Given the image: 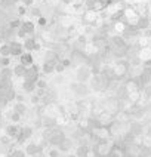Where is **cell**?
I'll list each match as a JSON object with an SVG mask.
<instances>
[{
	"instance_id": "1f68e13d",
	"label": "cell",
	"mask_w": 151,
	"mask_h": 157,
	"mask_svg": "<svg viewBox=\"0 0 151 157\" xmlns=\"http://www.w3.org/2000/svg\"><path fill=\"white\" fill-rule=\"evenodd\" d=\"M24 13H27V8L24 5H21V6L18 8V15H24Z\"/></svg>"
},
{
	"instance_id": "f546056e",
	"label": "cell",
	"mask_w": 151,
	"mask_h": 157,
	"mask_svg": "<svg viewBox=\"0 0 151 157\" xmlns=\"http://www.w3.org/2000/svg\"><path fill=\"white\" fill-rule=\"evenodd\" d=\"M37 24H39L40 27H46L47 24H49V21H47V18L39 17V18H37Z\"/></svg>"
},
{
	"instance_id": "4fadbf2b",
	"label": "cell",
	"mask_w": 151,
	"mask_h": 157,
	"mask_svg": "<svg viewBox=\"0 0 151 157\" xmlns=\"http://www.w3.org/2000/svg\"><path fill=\"white\" fill-rule=\"evenodd\" d=\"M12 71H13V77L24 78V76H25V73H27V67L18 62L17 65H13V67H12Z\"/></svg>"
},
{
	"instance_id": "5b68a950",
	"label": "cell",
	"mask_w": 151,
	"mask_h": 157,
	"mask_svg": "<svg viewBox=\"0 0 151 157\" xmlns=\"http://www.w3.org/2000/svg\"><path fill=\"white\" fill-rule=\"evenodd\" d=\"M8 43H9V48H10V58H13V56L19 58L22 53L25 52V51H24V44L21 43V42H18V40H10Z\"/></svg>"
},
{
	"instance_id": "2e32d148",
	"label": "cell",
	"mask_w": 151,
	"mask_h": 157,
	"mask_svg": "<svg viewBox=\"0 0 151 157\" xmlns=\"http://www.w3.org/2000/svg\"><path fill=\"white\" fill-rule=\"evenodd\" d=\"M58 61H59L58 59V55H56V52L53 51L52 48L44 52V62H53V64H56Z\"/></svg>"
},
{
	"instance_id": "836d02e7",
	"label": "cell",
	"mask_w": 151,
	"mask_h": 157,
	"mask_svg": "<svg viewBox=\"0 0 151 157\" xmlns=\"http://www.w3.org/2000/svg\"><path fill=\"white\" fill-rule=\"evenodd\" d=\"M15 102H24V95H21V94H17Z\"/></svg>"
},
{
	"instance_id": "cb8c5ba5",
	"label": "cell",
	"mask_w": 151,
	"mask_h": 157,
	"mask_svg": "<svg viewBox=\"0 0 151 157\" xmlns=\"http://www.w3.org/2000/svg\"><path fill=\"white\" fill-rule=\"evenodd\" d=\"M0 56H10V48L9 43H0Z\"/></svg>"
},
{
	"instance_id": "ac0fdd59",
	"label": "cell",
	"mask_w": 151,
	"mask_h": 157,
	"mask_svg": "<svg viewBox=\"0 0 151 157\" xmlns=\"http://www.w3.org/2000/svg\"><path fill=\"white\" fill-rule=\"evenodd\" d=\"M21 89H22V92H24V94H33V92L36 90V83L24 80V82H22V85H21Z\"/></svg>"
},
{
	"instance_id": "7c38bea8",
	"label": "cell",
	"mask_w": 151,
	"mask_h": 157,
	"mask_svg": "<svg viewBox=\"0 0 151 157\" xmlns=\"http://www.w3.org/2000/svg\"><path fill=\"white\" fill-rule=\"evenodd\" d=\"M83 19H85V24L86 25H95V22H96V12L95 10H86L85 13H83Z\"/></svg>"
},
{
	"instance_id": "e0dca14e",
	"label": "cell",
	"mask_w": 151,
	"mask_h": 157,
	"mask_svg": "<svg viewBox=\"0 0 151 157\" xmlns=\"http://www.w3.org/2000/svg\"><path fill=\"white\" fill-rule=\"evenodd\" d=\"M135 25L139 28V31H144V30H148V27H150V19L147 17H141L138 18V21H136V24Z\"/></svg>"
},
{
	"instance_id": "8992f818",
	"label": "cell",
	"mask_w": 151,
	"mask_h": 157,
	"mask_svg": "<svg viewBox=\"0 0 151 157\" xmlns=\"http://www.w3.org/2000/svg\"><path fill=\"white\" fill-rule=\"evenodd\" d=\"M39 77H40V74H39V68H37V65L27 67V73H25V76H24V80L36 83V82L39 80Z\"/></svg>"
},
{
	"instance_id": "30bf717a",
	"label": "cell",
	"mask_w": 151,
	"mask_h": 157,
	"mask_svg": "<svg viewBox=\"0 0 151 157\" xmlns=\"http://www.w3.org/2000/svg\"><path fill=\"white\" fill-rule=\"evenodd\" d=\"M19 28H21L27 36H33L36 33V24L33 21H22Z\"/></svg>"
},
{
	"instance_id": "52a82bcc",
	"label": "cell",
	"mask_w": 151,
	"mask_h": 157,
	"mask_svg": "<svg viewBox=\"0 0 151 157\" xmlns=\"http://www.w3.org/2000/svg\"><path fill=\"white\" fill-rule=\"evenodd\" d=\"M22 44H24V51L25 52H33V51H39L40 49V43H37L36 37H33V36H30L28 39H25V42Z\"/></svg>"
},
{
	"instance_id": "8fae6325",
	"label": "cell",
	"mask_w": 151,
	"mask_h": 157,
	"mask_svg": "<svg viewBox=\"0 0 151 157\" xmlns=\"http://www.w3.org/2000/svg\"><path fill=\"white\" fill-rule=\"evenodd\" d=\"M19 64L25 65V67H31L34 65V56L31 52H24L21 56H19Z\"/></svg>"
},
{
	"instance_id": "484cf974",
	"label": "cell",
	"mask_w": 151,
	"mask_h": 157,
	"mask_svg": "<svg viewBox=\"0 0 151 157\" xmlns=\"http://www.w3.org/2000/svg\"><path fill=\"white\" fill-rule=\"evenodd\" d=\"M21 22H22V21H21L19 18H13V19L9 22V27H10L12 30H18V28L21 27Z\"/></svg>"
},
{
	"instance_id": "ffe728a7",
	"label": "cell",
	"mask_w": 151,
	"mask_h": 157,
	"mask_svg": "<svg viewBox=\"0 0 151 157\" xmlns=\"http://www.w3.org/2000/svg\"><path fill=\"white\" fill-rule=\"evenodd\" d=\"M71 147H73V141L70 140V138H65V140L62 141L61 144L58 145V148H59V153H67V151H70Z\"/></svg>"
},
{
	"instance_id": "8d00e7d4",
	"label": "cell",
	"mask_w": 151,
	"mask_h": 157,
	"mask_svg": "<svg viewBox=\"0 0 151 157\" xmlns=\"http://www.w3.org/2000/svg\"><path fill=\"white\" fill-rule=\"evenodd\" d=\"M5 157H12V156H10V154H6V156H5Z\"/></svg>"
},
{
	"instance_id": "d6a6232c",
	"label": "cell",
	"mask_w": 151,
	"mask_h": 157,
	"mask_svg": "<svg viewBox=\"0 0 151 157\" xmlns=\"http://www.w3.org/2000/svg\"><path fill=\"white\" fill-rule=\"evenodd\" d=\"M49 157H59V150H51L49 151Z\"/></svg>"
},
{
	"instance_id": "f1b7e54d",
	"label": "cell",
	"mask_w": 151,
	"mask_h": 157,
	"mask_svg": "<svg viewBox=\"0 0 151 157\" xmlns=\"http://www.w3.org/2000/svg\"><path fill=\"white\" fill-rule=\"evenodd\" d=\"M64 71H65V65H64L61 61H58L56 64H55V73H58V74H62Z\"/></svg>"
},
{
	"instance_id": "d4e9b609",
	"label": "cell",
	"mask_w": 151,
	"mask_h": 157,
	"mask_svg": "<svg viewBox=\"0 0 151 157\" xmlns=\"http://www.w3.org/2000/svg\"><path fill=\"white\" fill-rule=\"evenodd\" d=\"M36 89H47V80L39 77V80L36 82Z\"/></svg>"
},
{
	"instance_id": "7a4b0ae2",
	"label": "cell",
	"mask_w": 151,
	"mask_h": 157,
	"mask_svg": "<svg viewBox=\"0 0 151 157\" xmlns=\"http://www.w3.org/2000/svg\"><path fill=\"white\" fill-rule=\"evenodd\" d=\"M92 68L89 64H83V65H79L77 67V71H76V78L79 83H88L90 77H92Z\"/></svg>"
},
{
	"instance_id": "5bb4252c",
	"label": "cell",
	"mask_w": 151,
	"mask_h": 157,
	"mask_svg": "<svg viewBox=\"0 0 151 157\" xmlns=\"http://www.w3.org/2000/svg\"><path fill=\"white\" fill-rule=\"evenodd\" d=\"M25 153L28 154V156L36 157V156H39V154L42 153V147L37 145V144H28L27 148H25Z\"/></svg>"
},
{
	"instance_id": "3957f363",
	"label": "cell",
	"mask_w": 151,
	"mask_h": 157,
	"mask_svg": "<svg viewBox=\"0 0 151 157\" xmlns=\"http://www.w3.org/2000/svg\"><path fill=\"white\" fill-rule=\"evenodd\" d=\"M93 151H95V154L98 157H107L110 154V151H111V145L107 142V140H101L96 142Z\"/></svg>"
},
{
	"instance_id": "e575fe53",
	"label": "cell",
	"mask_w": 151,
	"mask_h": 157,
	"mask_svg": "<svg viewBox=\"0 0 151 157\" xmlns=\"http://www.w3.org/2000/svg\"><path fill=\"white\" fill-rule=\"evenodd\" d=\"M62 3H64V5H73V2H74V0H61Z\"/></svg>"
},
{
	"instance_id": "9c48e42d",
	"label": "cell",
	"mask_w": 151,
	"mask_h": 157,
	"mask_svg": "<svg viewBox=\"0 0 151 157\" xmlns=\"http://www.w3.org/2000/svg\"><path fill=\"white\" fill-rule=\"evenodd\" d=\"M33 136V128L31 126H21V132H19V136H18V142H24L28 138Z\"/></svg>"
},
{
	"instance_id": "d6986e66",
	"label": "cell",
	"mask_w": 151,
	"mask_h": 157,
	"mask_svg": "<svg viewBox=\"0 0 151 157\" xmlns=\"http://www.w3.org/2000/svg\"><path fill=\"white\" fill-rule=\"evenodd\" d=\"M12 110H13L15 113H18L19 116H25L27 111H28V108H27V105L24 104V102H15Z\"/></svg>"
},
{
	"instance_id": "9a60e30c",
	"label": "cell",
	"mask_w": 151,
	"mask_h": 157,
	"mask_svg": "<svg viewBox=\"0 0 151 157\" xmlns=\"http://www.w3.org/2000/svg\"><path fill=\"white\" fill-rule=\"evenodd\" d=\"M13 77V71L10 67H2L0 68V82L3 80H12Z\"/></svg>"
},
{
	"instance_id": "d590c367",
	"label": "cell",
	"mask_w": 151,
	"mask_h": 157,
	"mask_svg": "<svg viewBox=\"0 0 151 157\" xmlns=\"http://www.w3.org/2000/svg\"><path fill=\"white\" fill-rule=\"evenodd\" d=\"M2 128H3V124H2V120H0V129H2Z\"/></svg>"
},
{
	"instance_id": "44dd1931",
	"label": "cell",
	"mask_w": 151,
	"mask_h": 157,
	"mask_svg": "<svg viewBox=\"0 0 151 157\" xmlns=\"http://www.w3.org/2000/svg\"><path fill=\"white\" fill-rule=\"evenodd\" d=\"M6 119H8L10 123H19L21 119H22V116H19L18 113H15L13 110H9L8 113H6Z\"/></svg>"
},
{
	"instance_id": "4316f807",
	"label": "cell",
	"mask_w": 151,
	"mask_h": 157,
	"mask_svg": "<svg viewBox=\"0 0 151 157\" xmlns=\"http://www.w3.org/2000/svg\"><path fill=\"white\" fill-rule=\"evenodd\" d=\"M8 154H10L12 157H25L27 153L24 150H12V151H9Z\"/></svg>"
},
{
	"instance_id": "6da1fadb",
	"label": "cell",
	"mask_w": 151,
	"mask_h": 157,
	"mask_svg": "<svg viewBox=\"0 0 151 157\" xmlns=\"http://www.w3.org/2000/svg\"><path fill=\"white\" fill-rule=\"evenodd\" d=\"M130 65H129V61H126V59H119V61L114 64V67H113V73H114V78L115 80H120V78H123L124 76H127V73H129V68Z\"/></svg>"
},
{
	"instance_id": "603a6c76",
	"label": "cell",
	"mask_w": 151,
	"mask_h": 157,
	"mask_svg": "<svg viewBox=\"0 0 151 157\" xmlns=\"http://www.w3.org/2000/svg\"><path fill=\"white\" fill-rule=\"evenodd\" d=\"M42 73L43 74H52V73H55V64L53 62H43Z\"/></svg>"
},
{
	"instance_id": "277c9868",
	"label": "cell",
	"mask_w": 151,
	"mask_h": 157,
	"mask_svg": "<svg viewBox=\"0 0 151 157\" xmlns=\"http://www.w3.org/2000/svg\"><path fill=\"white\" fill-rule=\"evenodd\" d=\"M70 89L77 96H80V98H85V96H88L89 92H90V87H89L86 83H79V82H76V83H71V85H70Z\"/></svg>"
},
{
	"instance_id": "83f0119b",
	"label": "cell",
	"mask_w": 151,
	"mask_h": 157,
	"mask_svg": "<svg viewBox=\"0 0 151 157\" xmlns=\"http://www.w3.org/2000/svg\"><path fill=\"white\" fill-rule=\"evenodd\" d=\"M10 61H12L10 56H0V68H2V67H9V65H10Z\"/></svg>"
},
{
	"instance_id": "7402d4cb",
	"label": "cell",
	"mask_w": 151,
	"mask_h": 157,
	"mask_svg": "<svg viewBox=\"0 0 151 157\" xmlns=\"http://www.w3.org/2000/svg\"><path fill=\"white\" fill-rule=\"evenodd\" d=\"M129 133H132L133 136L142 135V124H139V123H132V124H130V129H129Z\"/></svg>"
},
{
	"instance_id": "4dcf8cb0",
	"label": "cell",
	"mask_w": 151,
	"mask_h": 157,
	"mask_svg": "<svg viewBox=\"0 0 151 157\" xmlns=\"http://www.w3.org/2000/svg\"><path fill=\"white\" fill-rule=\"evenodd\" d=\"M10 141H12V138H9L8 135L0 136V144H3V145H8V144H10Z\"/></svg>"
},
{
	"instance_id": "ba28073f",
	"label": "cell",
	"mask_w": 151,
	"mask_h": 157,
	"mask_svg": "<svg viewBox=\"0 0 151 157\" xmlns=\"http://www.w3.org/2000/svg\"><path fill=\"white\" fill-rule=\"evenodd\" d=\"M5 131L9 138H18L19 132H21V126L18 123H9L8 126H5Z\"/></svg>"
}]
</instances>
